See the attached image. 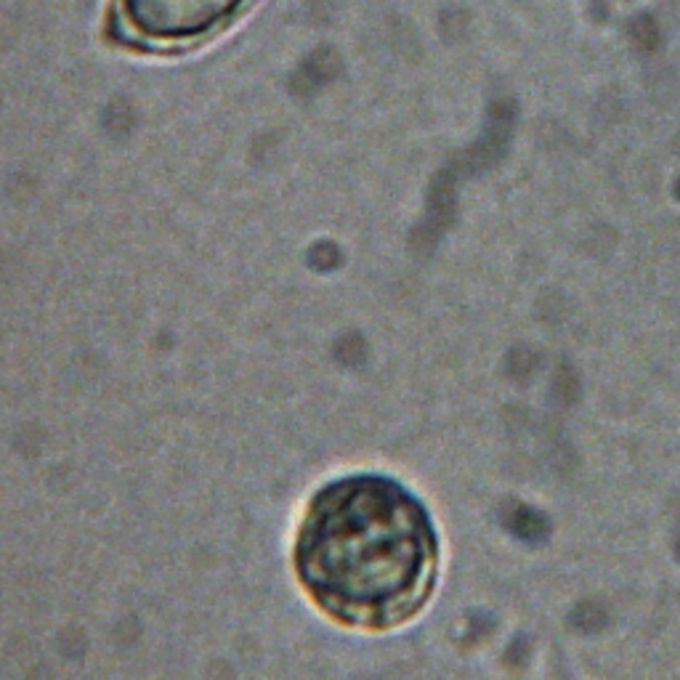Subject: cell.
<instances>
[{
    "label": "cell",
    "instance_id": "cell-3",
    "mask_svg": "<svg viewBox=\"0 0 680 680\" xmlns=\"http://www.w3.org/2000/svg\"><path fill=\"white\" fill-rule=\"evenodd\" d=\"M510 532L518 534L521 540L537 542L548 537V521L532 508H513L508 516Z\"/></svg>",
    "mask_w": 680,
    "mask_h": 680
},
{
    "label": "cell",
    "instance_id": "cell-1",
    "mask_svg": "<svg viewBox=\"0 0 680 680\" xmlns=\"http://www.w3.org/2000/svg\"><path fill=\"white\" fill-rule=\"evenodd\" d=\"M425 510L399 484L354 476L319 492L295 542V569L311 598L354 625L410 614L433 569Z\"/></svg>",
    "mask_w": 680,
    "mask_h": 680
},
{
    "label": "cell",
    "instance_id": "cell-2",
    "mask_svg": "<svg viewBox=\"0 0 680 680\" xmlns=\"http://www.w3.org/2000/svg\"><path fill=\"white\" fill-rule=\"evenodd\" d=\"M253 0H109V30L128 46L176 51L237 22Z\"/></svg>",
    "mask_w": 680,
    "mask_h": 680
}]
</instances>
